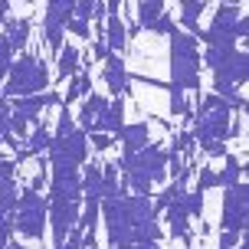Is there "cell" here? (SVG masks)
<instances>
[{
  "label": "cell",
  "instance_id": "6da1fadb",
  "mask_svg": "<svg viewBox=\"0 0 249 249\" xmlns=\"http://www.w3.org/2000/svg\"><path fill=\"white\" fill-rule=\"evenodd\" d=\"M102 216H105V230H108V246L161 243V236H164L161 223H158L161 213L154 210L151 197L118 194L112 200H102Z\"/></svg>",
  "mask_w": 249,
  "mask_h": 249
},
{
  "label": "cell",
  "instance_id": "7a4b0ae2",
  "mask_svg": "<svg viewBox=\"0 0 249 249\" xmlns=\"http://www.w3.org/2000/svg\"><path fill=\"white\" fill-rule=\"evenodd\" d=\"M200 59L210 66L213 72V95L226 99L236 112H243V82L249 75V56L239 46H207Z\"/></svg>",
  "mask_w": 249,
  "mask_h": 249
},
{
  "label": "cell",
  "instance_id": "3957f363",
  "mask_svg": "<svg viewBox=\"0 0 249 249\" xmlns=\"http://www.w3.org/2000/svg\"><path fill=\"white\" fill-rule=\"evenodd\" d=\"M118 174H124L122 194H138V197H151L154 187L167 177V151L161 144H144L135 154H122L118 161Z\"/></svg>",
  "mask_w": 249,
  "mask_h": 249
},
{
  "label": "cell",
  "instance_id": "277c9868",
  "mask_svg": "<svg viewBox=\"0 0 249 249\" xmlns=\"http://www.w3.org/2000/svg\"><path fill=\"white\" fill-rule=\"evenodd\" d=\"M233 105L226 99H220V95H203L197 105V118H194V124H190V135H194V141H197L200 148L203 144H210V141H230L233 135H239L243 128H239V118L233 122Z\"/></svg>",
  "mask_w": 249,
  "mask_h": 249
},
{
  "label": "cell",
  "instance_id": "5b68a950",
  "mask_svg": "<svg viewBox=\"0 0 249 249\" xmlns=\"http://www.w3.org/2000/svg\"><path fill=\"white\" fill-rule=\"evenodd\" d=\"M171 39V82L167 92H200V39L187 30H174L167 33Z\"/></svg>",
  "mask_w": 249,
  "mask_h": 249
},
{
  "label": "cell",
  "instance_id": "8992f818",
  "mask_svg": "<svg viewBox=\"0 0 249 249\" xmlns=\"http://www.w3.org/2000/svg\"><path fill=\"white\" fill-rule=\"evenodd\" d=\"M7 82L0 86V99H23V95H36V92H46L50 86V69L46 62L33 56V53H20L17 59L10 62V69L3 75Z\"/></svg>",
  "mask_w": 249,
  "mask_h": 249
},
{
  "label": "cell",
  "instance_id": "52a82bcc",
  "mask_svg": "<svg viewBox=\"0 0 249 249\" xmlns=\"http://www.w3.org/2000/svg\"><path fill=\"white\" fill-rule=\"evenodd\" d=\"M197 39L207 46H236L239 39H246V17L236 0H220V7L213 13L207 30H200Z\"/></svg>",
  "mask_w": 249,
  "mask_h": 249
},
{
  "label": "cell",
  "instance_id": "ba28073f",
  "mask_svg": "<svg viewBox=\"0 0 249 249\" xmlns=\"http://www.w3.org/2000/svg\"><path fill=\"white\" fill-rule=\"evenodd\" d=\"M46 216H50V200L33 187H23L17 194V210H13V233L23 239H43L46 233Z\"/></svg>",
  "mask_w": 249,
  "mask_h": 249
},
{
  "label": "cell",
  "instance_id": "9c48e42d",
  "mask_svg": "<svg viewBox=\"0 0 249 249\" xmlns=\"http://www.w3.org/2000/svg\"><path fill=\"white\" fill-rule=\"evenodd\" d=\"M53 105H59V95L56 92H36V95H23V99H13L10 102V135L23 138L26 128L39 118L43 108H53Z\"/></svg>",
  "mask_w": 249,
  "mask_h": 249
},
{
  "label": "cell",
  "instance_id": "30bf717a",
  "mask_svg": "<svg viewBox=\"0 0 249 249\" xmlns=\"http://www.w3.org/2000/svg\"><path fill=\"white\" fill-rule=\"evenodd\" d=\"M75 13V0H46V17H43V46L50 53H59L66 43V23Z\"/></svg>",
  "mask_w": 249,
  "mask_h": 249
},
{
  "label": "cell",
  "instance_id": "8fae6325",
  "mask_svg": "<svg viewBox=\"0 0 249 249\" xmlns=\"http://www.w3.org/2000/svg\"><path fill=\"white\" fill-rule=\"evenodd\" d=\"M89 161V135L82 128H72L66 135H53L50 144V164H72L82 167Z\"/></svg>",
  "mask_w": 249,
  "mask_h": 249
},
{
  "label": "cell",
  "instance_id": "7c38bea8",
  "mask_svg": "<svg viewBox=\"0 0 249 249\" xmlns=\"http://www.w3.org/2000/svg\"><path fill=\"white\" fill-rule=\"evenodd\" d=\"M249 190L239 180L233 187H223V213H220V230L223 233H239L246 230V213H249Z\"/></svg>",
  "mask_w": 249,
  "mask_h": 249
},
{
  "label": "cell",
  "instance_id": "4fadbf2b",
  "mask_svg": "<svg viewBox=\"0 0 249 249\" xmlns=\"http://www.w3.org/2000/svg\"><path fill=\"white\" fill-rule=\"evenodd\" d=\"M184 197H187V190L184 194H177L167 207H164V216H167V233L174 239H180L184 246H190L194 243V236H190V213H187V203H184Z\"/></svg>",
  "mask_w": 249,
  "mask_h": 249
},
{
  "label": "cell",
  "instance_id": "5bb4252c",
  "mask_svg": "<svg viewBox=\"0 0 249 249\" xmlns=\"http://www.w3.org/2000/svg\"><path fill=\"white\" fill-rule=\"evenodd\" d=\"M102 79H105V86H108V92H112L115 99H122V95L131 92V72H128V66H124V59L118 53H108L105 56V72H102Z\"/></svg>",
  "mask_w": 249,
  "mask_h": 249
},
{
  "label": "cell",
  "instance_id": "9a60e30c",
  "mask_svg": "<svg viewBox=\"0 0 249 249\" xmlns=\"http://www.w3.org/2000/svg\"><path fill=\"white\" fill-rule=\"evenodd\" d=\"M102 39H105L108 53H124L128 50L131 33H128V26H124L122 13H108V17H105V33H102Z\"/></svg>",
  "mask_w": 249,
  "mask_h": 249
},
{
  "label": "cell",
  "instance_id": "2e32d148",
  "mask_svg": "<svg viewBox=\"0 0 249 249\" xmlns=\"http://www.w3.org/2000/svg\"><path fill=\"white\" fill-rule=\"evenodd\" d=\"M30 33H33V23L26 17H7L3 20V36H7L13 53H23L30 46Z\"/></svg>",
  "mask_w": 249,
  "mask_h": 249
},
{
  "label": "cell",
  "instance_id": "e0dca14e",
  "mask_svg": "<svg viewBox=\"0 0 249 249\" xmlns=\"http://www.w3.org/2000/svg\"><path fill=\"white\" fill-rule=\"evenodd\" d=\"M82 69V50L72 46V43H62V50L56 53V82H66V79H72L75 72Z\"/></svg>",
  "mask_w": 249,
  "mask_h": 249
},
{
  "label": "cell",
  "instance_id": "ac0fdd59",
  "mask_svg": "<svg viewBox=\"0 0 249 249\" xmlns=\"http://www.w3.org/2000/svg\"><path fill=\"white\" fill-rule=\"evenodd\" d=\"M124 124V99H112L105 105V112L92 122V131H105V135H118Z\"/></svg>",
  "mask_w": 249,
  "mask_h": 249
},
{
  "label": "cell",
  "instance_id": "d6986e66",
  "mask_svg": "<svg viewBox=\"0 0 249 249\" xmlns=\"http://www.w3.org/2000/svg\"><path fill=\"white\" fill-rule=\"evenodd\" d=\"M118 141H122V154H135V151H141L144 144H151V128L144 122L138 124H122V131H118Z\"/></svg>",
  "mask_w": 249,
  "mask_h": 249
},
{
  "label": "cell",
  "instance_id": "ffe728a7",
  "mask_svg": "<svg viewBox=\"0 0 249 249\" xmlns=\"http://www.w3.org/2000/svg\"><path fill=\"white\" fill-rule=\"evenodd\" d=\"M180 3V17H177V30H187V33H200V17L207 10V0H177Z\"/></svg>",
  "mask_w": 249,
  "mask_h": 249
},
{
  "label": "cell",
  "instance_id": "44dd1931",
  "mask_svg": "<svg viewBox=\"0 0 249 249\" xmlns=\"http://www.w3.org/2000/svg\"><path fill=\"white\" fill-rule=\"evenodd\" d=\"M105 105H108V99H105V95H99V92H89V95H86L82 108H79V118H75V122H79V128H82L86 135H92V122L105 112Z\"/></svg>",
  "mask_w": 249,
  "mask_h": 249
},
{
  "label": "cell",
  "instance_id": "7402d4cb",
  "mask_svg": "<svg viewBox=\"0 0 249 249\" xmlns=\"http://www.w3.org/2000/svg\"><path fill=\"white\" fill-rule=\"evenodd\" d=\"M69 86H66V95H62V105H69L72 108V102H79L82 95H89L92 92V75H89V69H79V72L72 75V79H66Z\"/></svg>",
  "mask_w": 249,
  "mask_h": 249
},
{
  "label": "cell",
  "instance_id": "603a6c76",
  "mask_svg": "<svg viewBox=\"0 0 249 249\" xmlns=\"http://www.w3.org/2000/svg\"><path fill=\"white\" fill-rule=\"evenodd\" d=\"M223 171L216 174V187H233L243 180V161H239V154H233V151H226L223 154Z\"/></svg>",
  "mask_w": 249,
  "mask_h": 249
},
{
  "label": "cell",
  "instance_id": "cb8c5ba5",
  "mask_svg": "<svg viewBox=\"0 0 249 249\" xmlns=\"http://www.w3.org/2000/svg\"><path fill=\"white\" fill-rule=\"evenodd\" d=\"M17 194L20 187L13 177H3L0 180V220H13V210H17Z\"/></svg>",
  "mask_w": 249,
  "mask_h": 249
},
{
  "label": "cell",
  "instance_id": "d4e9b609",
  "mask_svg": "<svg viewBox=\"0 0 249 249\" xmlns=\"http://www.w3.org/2000/svg\"><path fill=\"white\" fill-rule=\"evenodd\" d=\"M161 13H164V0H138V26L141 30H151Z\"/></svg>",
  "mask_w": 249,
  "mask_h": 249
},
{
  "label": "cell",
  "instance_id": "484cf974",
  "mask_svg": "<svg viewBox=\"0 0 249 249\" xmlns=\"http://www.w3.org/2000/svg\"><path fill=\"white\" fill-rule=\"evenodd\" d=\"M122 194V180H118V167L112 161L102 164V200H112Z\"/></svg>",
  "mask_w": 249,
  "mask_h": 249
},
{
  "label": "cell",
  "instance_id": "4316f807",
  "mask_svg": "<svg viewBox=\"0 0 249 249\" xmlns=\"http://www.w3.org/2000/svg\"><path fill=\"white\" fill-rule=\"evenodd\" d=\"M171 115H174V118H194V115H190L187 92H171Z\"/></svg>",
  "mask_w": 249,
  "mask_h": 249
},
{
  "label": "cell",
  "instance_id": "83f0119b",
  "mask_svg": "<svg viewBox=\"0 0 249 249\" xmlns=\"http://www.w3.org/2000/svg\"><path fill=\"white\" fill-rule=\"evenodd\" d=\"M115 144V135H105V131H92V135H89V151H108Z\"/></svg>",
  "mask_w": 249,
  "mask_h": 249
},
{
  "label": "cell",
  "instance_id": "f1b7e54d",
  "mask_svg": "<svg viewBox=\"0 0 249 249\" xmlns=\"http://www.w3.org/2000/svg\"><path fill=\"white\" fill-rule=\"evenodd\" d=\"M10 62H13V50H10V43H7V36L0 33V86H3V75L10 69Z\"/></svg>",
  "mask_w": 249,
  "mask_h": 249
},
{
  "label": "cell",
  "instance_id": "f546056e",
  "mask_svg": "<svg viewBox=\"0 0 249 249\" xmlns=\"http://www.w3.org/2000/svg\"><path fill=\"white\" fill-rule=\"evenodd\" d=\"M66 33H72L75 39H89L92 36V23H89V20H69V23H66Z\"/></svg>",
  "mask_w": 249,
  "mask_h": 249
},
{
  "label": "cell",
  "instance_id": "4dcf8cb0",
  "mask_svg": "<svg viewBox=\"0 0 249 249\" xmlns=\"http://www.w3.org/2000/svg\"><path fill=\"white\" fill-rule=\"evenodd\" d=\"M102 0H75V20H92L95 17V7H99Z\"/></svg>",
  "mask_w": 249,
  "mask_h": 249
},
{
  "label": "cell",
  "instance_id": "1f68e13d",
  "mask_svg": "<svg viewBox=\"0 0 249 249\" xmlns=\"http://www.w3.org/2000/svg\"><path fill=\"white\" fill-rule=\"evenodd\" d=\"M210 187H216V171H210V167H200V174H197V190H200V194H207Z\"/></svg>",
  "mask_w": 249,
  "mask_h": 249
},
{
  "label": "cell",
  "instance_id": "d6a6232c",
  "mask_svg": "<svg viewBox=\"0 0 249 249\" xmlns=\"http://www.w3.org/2000/svg\"><path fill=\"white\" fill-rule=\"evenodd\" d=\"M174 30H177V20L171 17V13H161V17H158V23L151 26V33H164V36H167V33H174Z\"/></svg>",
  "mask_w": 249,
  "mask_h": 249
},
{
  "label": "cell",
  "instance_id": "836d02e7",
  "mask_svg": "<svg viewBox=\"0 0 249 249\" xmlns=\"http://www.w3.org/2000/svg\"><path fill=\"white\" fill-rule=\"evenodd\" d=\"M239 233H223V230H220V243H216V249H236L239 246Z\"/></svg>",
  "mask_w": 249,
  "mask_h": 249
},
{
  "label": "cell",
  "instance_id": "e575fe53",
  "mask_svg": "<svg viewBox=\"0 0 249 249\" xmlns=\"http://www.w3.org/2000/svg\"><path fill=\"white\" fill-rule=\"evenodd\" d=\"M13 171H17V161L0 154V180H3V177H13Z\"/></svg>",
  "mask_w": 249,
  "mask_h": 249
},
{
  "label": "cell",
  "instance_id": "d590c367",
  "mask_svg": "<svg viewBox=\"0 0 249 249\" xmlns=\"http://www.w3.org/2000/svg\"><path fill=\"white\" fill-rule=\"evenodd\" d=\"M92 56H95V59H102V62H105V56H108V46H105V39H99V43L92 46Z\"/></svg>",
  "mask_w": 249,
  "mask_h": 249
},
{
  "label": "cell",
  "instance_id": "8d00e7d4",
  "mask_svg": "<svg viewBox=\"0 0 249 249\" xmlns=\"http://www.w3.org/2000/svg\"><path fill=\"white\" fill-rule=\"evenodd\" d=\"M10 7H13V0H0V23L10 17Z\"/></svg>",
  "mask_w": 249,
  "mask_h": 249
},
{
  "label": "cell",
  "instance_id": "74e56055",
  "mask_svg": "<svg viewBox=\"0 0 249 249\" xmlns=\"http://www.w3.org/2000/svg\"><path fill=\"white\" fill-rule=\"evenodd\" d=\"M135 249H161V243H138Z\"/></svg>",
  "mask_w": 249,
  "mask_h": 249
},
{
  "label": "cell",
  "instance_id": "f35d334b",
  "mask_svg": "<svg viewBox=\"0 0 249 249\" xmlns=\"http://www.w3.org/2000/svg\"><path fill=\"white\" fill-rule=\"evenodd\" d=\"M108 249H135V246H128V243H124V246H108Z\"/></svg>",
  "mask_w": 249,
  "mask_h": 249
}]
</instances>
